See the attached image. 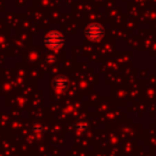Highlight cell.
<instances>
[{"label":"cell","mask_w":156,"mask_h":156,"mask_svg":"<svg viewBox=\"0 0 156 156\" xmlns=\"http://www.w3.org/2000/svg\"><path fill=\"white\" fill-rule=\"evenodd\" d=\"M63 41H65V38L62 33L58 30H51L44 38V44L50 50H58L63 45Z\"/></svg>","instance_id":"1"},{"label":"cell","mask_w":156,"mask_h":156,"mask_svg":"<svg viewBox=\"0 0 156 156\" xmlns=\"http://www.w3.org/2000/svg\"><path fill=\"white\" fill-rule=\"evenodd\" d=\"M104 35V29L100 24L98 23H91L85 29V37L91 40V41H96V40H100L101 37Z\"/></svg>","instance_id":"2"},{"label":"cell","mask_w":156,"mask_h":156,"mask_svg":"<svg viewBox=\"0 0 156 156\" xmlns=\"http://www.w3.org/2000/svg\"><path fill=\"white\" fill-rule=\"evenodd\" d=\"M67 85H68V82H67V79H66L63 76H58V77H56V78L52 80V87H54V89H55L56 91H58V93L65 91L66 88H67Z\"/></svg>","instance_id":"3"}]
</instances>
